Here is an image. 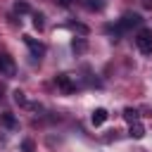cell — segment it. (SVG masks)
Listing matches in <instances>:
<instances>
[{
  "instance_id": "1",
  "label": "cell",
  "mask_w": 152,
  "mask_h": 152,
  "mask_svg": "<svg viewBox=\"0 0 152 152\" xmlns=\"http://www.w3.org/2000/svg\"><path fill=\"white\" fill-rule=\"evenodd\" d=\"M140 24H142V17H140V14L126 12V14L119 19V24H116V26H107V31L114 33V40H119V33H124V31H128V28H133V26H140Z\"/></svg>"
},
{
  "instance_id": "2",
  "label": "cell",
  "mask_w": 152,
  "mask_h": 152,
  "mask_svg": "<svg viewBox=\"0 0 152 152\" xmlns=\"http://www.w3.org/2000/svg\"><path fill=\"white\" fill-rule=\"evenodd\" d=\"M135 48H138L142 55H152V31H147V28L138 31V36H135Z\"/></svg>"
},
{
  "instance_id": "3",
  "label": "cell",
  "mask_w": 152,
  "mask_h": 152,
  "mask_svg": "<svg viewBox=\"0 0 152 152\" xmlns=\"http://www.w3.org/2000/svg\"><path fill=\"white\" fill-rule=\"evenodd\" d=\"M14 74H17L14 59H12L7 52H2V55H0V76H7V78H12Z\"/></svg>"
},
{
  "instance_id": "4",
  "label": "cell",
  "mask_w": 152,
  "mask_h": 152,
  "mask_svg": "<svg viewBox=\"0 0 152 152\" xmlns=\"http://www.w3.org/2000/svg\"><path fill=\"white\" fill-rule=\"evenodd\" d=\"M55 83H57V88H59L62 93H66V95H71V93L76 90V83L71 81L69 74H57V76H55Z\"/></svg>"
},
{
  "instance_id": "5",
  "label": "cell",
  "mask_w": 152,
  "mask_h": 152,
  "mask_svg": "<svg viewBox=\"0 0 152 152\" xmlns=\"http://www.w3.org/2000/svg\"><path fill=\"white\" fill-rule=\"evenodd\" d=\"M24 43L28 45V50H31L33 59H40V57L45 55V45H43V43H38L36 38H31V36H24Z\"/></svg>"
},
{
  "instance_id": "6",
  "label": "cell",
  "mask_w": 152,
  "mask_h": 152,
  "mask_svg": "<svg viewBox=\"0 0 152 152\" xmlns=\"http://www.w3.org/2000/svg\"><path fill=\"white\" fill-rule=\"evenodd\" d=\"M107 109L104 107H97V109H93V114H90V121H93V126H102L104 121H107Z\"/></svg>"
},
{
  "instance_id": "7",
  "label": "cell",
  "mask_w": 152,
  "mask_h": 152,
  "mask_svg": "<svg viewBox=\"0 0 152 152\" xmlns=\"http://www.w3.org/2000/svg\"><path fill=\"white\" fill-rule=\"evenodd\" d=\"M128 135H131V138H135V140H140V138L145 135V126H142L140 121H133V124H131V128H128Z\"/></svg>"
},
{
  "instance_id": "8",
  "label": "cell",
  "mask_w": 152,
  "mask_h": 152,
  "mask_svg": "<svg viewBox=\"0 0 152 152\" xmlns=\"http://www.w3.org/2000/svg\"><path fill=\"white\" fill-rule=\"evenodd\" d=\"M71 50L78 52V55L86 52V50H88V40H86V38H74V40H71Z\"/></svg>"
},
{
  "instance_id": "9",
  "label": "cell",
  "mask_w": 152,
  "mask_h": 152,
  "mask_svg": "<svg viewBox=\"0 0 152 152\" xmlns=\"http://www.w3.org/2000/svg\"><path fill=\"white\" fill-rule=\"evenodd\" d=\"M124 119H126L128 124H133V121H140V112H138L135 107H126V109H124Z\"/></svg>"
},
{
  "instance_id": "10",
  "label": "cell",
  "mask_w": 152,
  "mask_h": 152,
  "mask_svg": "<svg viewBox=\"0 0 152 152\" xmlns=\"http://www.w3.org/2000/svg\"><path fill=\"white\" fill-rule=\"evenodd\" d=\"M14 12H17V14H28V12H31V7H28V2L17 0V2H14Z\"/></svg>"
},
{
  "instance_id": "11",
  "label": "cell",
  "mask_w": 152,
  "mask_h": 152,
  "mask_svg": "<svg viewBox=\"0 0 152 152\" xmlns=\"http://www.w3.org/2000/svg\"><path fill=\"white\" fill-rule=\"evenodd\" d=\"M2 124H5L7 128H17V119H14L10 112H5V114H2Z\"/></svg>"
},
{
  "instance_id": "12",
  "label": "cell",
  "mask_w": 152,
  "mask_h": 152,
  "mask_svg": "<svg viewBox=\"0 0 152 152\" xmlns=\"http://www.w3.org/2000/svg\"><path fill=\"white\" fill-rule=\"evenodd\" d=\"M12 95H14V102H17V104H21V107H26V104H28V100H26V95H24L21 90H14Z\"/></svg>"
},
{
  "instance_id": "13",
  "label": "cell",
  "mask_w": 152,
  "mask_h": 152,
  "mask_svg": "<svg viewBox=\"0 0 152 152\" xmlns=\"http://www.w3.org/2000/svg\"><path fill=\"white\" fill-rule=\"evenodd\" d=\"M21 152H36V142H33L31 138H26V140L21 142Z\"/></svg>"
},
{
  "instance_id": "14",
  "label": "cell",
  "mask_w": 152,
  "mask_h": 152,
  "mask_svg": "<svg viewBox=\"0 0 152 152\" xmlns=\"http://www.w3.org/2000/svg\"><path fill=\"white\" fill-rule=\"evenodd\" d=\"M43 19H45V17H43V14H40V12H36V14H33V26H36V28H38V31H40V28H43V26H45V21H43Z\"/></svg>"
},
{
  "instance_id": "15",
  "label": "cell",
  "mask_w": 152,
  "mask_h": 152,
  "mask_svg": "<svg viewBox=\"0 0 152 152\" xmlns=\"http://www.w3.org/2000/svg\"><path fill=\"white\" fill-rule=\"evenodd\" d=\"M69 28H74V31H81V33H88V28H86L83 24H69Z\"/></svg>"
},
{
  "instance_id": "16",
  "label": "cell",
  "mask_w": 152,
  "mask_h": 152,
  "mask_svg": "<svg viewBox=\"0 0 152 152\" xmlns=\"http://www.w3.org/2000/svg\"><path fill=\"white\" fill-rule=\"evenodd\" d=\"M59 7H71V0H55Z\"/></svg>"
},
{
  "instance_id": "17",
  "label": "cell",
  "mask_w": 152,
  "mask_h": 152,
  "mask_svg": "<svg viewBox=\"0 0 152 152\" xmlns=\"http://www.w3.org/2000/svg\"><path fill=\"white\" fill-rule=\"evenodd\" d=\"M0 93H2V90H0ZM0 97H2V95H0Z\"/></svg>"
}]
</instances>
